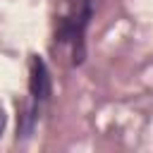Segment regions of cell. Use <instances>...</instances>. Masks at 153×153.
<instances>
[{"instance_id": "6da1fadb", "label": "cell", "mask_w": 153, "mask_h": 153, "mask_svg": "<svg viewBox=\"0 0 153 153\" xmlns=\"http://www.w3.org/2000/svg\"><path fill=\"white\" fill-rule=\"evenodd\" d=\"M50 72L41 55H31L29 60V100L17 120V141H24L33 134L38 117L50 98Z\"/></svg>"}, {"instance_id": "7a4b0ae2", "label": "cell", "mask_w": 153, "mask_h": 153, "mask_svg": "<svg viewBox=\"0 0 153 153\" xmlns=\"http://www.w3.org/2000/svg\"><path fill=\"white\" fill-rule=\"evenodd\" d=\"M93 17V0H69L55 24V43L72 45V62L81 65L86 55V29Z\"/></svg>"}, {"instance_id": "3957f363", "label": "cell", "mask_w": 153, "mask_h": 153, "mask_svg": "<svg viewBox=\"0 0 153 153\" xmlns=\"http://www.w3.org/2000/svg\"><path fill=\"white\" fill-rule=\"evenodd\" d=\"M2 129H5V110L0 108V134H2Z\"/></svg>"}]
</instances>
